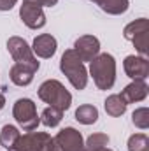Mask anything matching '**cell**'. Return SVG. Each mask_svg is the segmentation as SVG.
Wrapping results in <instances>:
<instances>
[{"label":"cell","instance_id":"obj_1","mask_svg":"<svg viewBox=\"0 0 149 151\" xmlns=\"http://www.w3.org/2000/svg\"><path fill=\"white\" fill-rule=\"evenodd\" d=\"M90 74L98 90H111L116 83V60L109 53H98L90 62Z\"/></svg>","mask_w":149,"mask_h":151},{"label":"cell","instance_id":"obj_2","mask_svg":"<svg viewBox=\"0 0 149 151\" xmlns=\"http://www.w3.org/2000/svg\"><path fill=\"white\" fill-rule=\"evenodd\" d=\"M60 70L67 76L70 84L75 90H84L88 84V70L84 67V62L77 56L74 49H67L62 55L60 60Z\"/></svg>","mask_w":149,"mask_h":151},{"label":"cell","instance_id":"obj_3","mask_svg":"<svg viewBox=\"0 0 149 151\" xmlns=\"http://www.w3.org/2000/svg\"><path fill=\"white\" fill-rule=\"evenodd\" d=\"M39 99L60 111H67L72 104V95L56 79H47L39 86Z\"/></svg>","mask_w":149,"mask_h":151},{"label":"cell","instance_id":"obj_4","mask_svg":"<svg viewBox=\"0 0 149 151\" xmlns=\"http://www.w3.org/2000/svg\"><path fill=\"white\" fill-rule=\"evenodd\" d=\"M12 116L18 121V125L23 130H27V132L35 130L39 127V123H40V118L37 114V107H35L34 100H30V99L16 100V104L12 107Z\"/></svg>","mask_w":149,"mask_h":151},{"label":"cell","instance_id":"obj_5","mask_svg":"<svg viewBox=\"0 0 149 151\" xmlns=\"http://www.w3.org/2000/svg\"><path fill=\"white\" fill-rule=\"evenodd\" d=\"M123 35L126 40L133 42L135 49L140 56L148 55V42H149V23L146 18H139L132 23H128L123 30Z\"/></svg>","mask_w":149,"mask_h":151},{"label":"cell","instance_id":"obj_6","mask_svg":"<svg viewBox=\"0 0 149 151\" xmlns=\"http://www.w3.org/2000/svg\"><path fill=\"white\" fill-rule=\"evenodd\" d=\"M7 49L12 56V60L19 65L30 67L32 70H39V62L32 51V47L28 46V42L21 37H11L7 40Z\"/></svg>","mask_w":149,"mask_h":151},{"label":"cell","instance_id":"obj_7","mask_svg":"<svg viewBox=\"0 0 149 151\" xmlns=\"http://www.w3.org/2000/svg\"><path fill=\"white\" fill-rule=\"evenodd\" d=\"M19 18L32 30H39V28H42L46 25L44 9L34 0H23V4L19 7Z\"/></svg>","mask_w":149,"mask_h":151},{"label":"cell","instance_id":"obj_8","mask_svg":"<svg viewBox=\"0 0 149 151\" xmlns=\"http://www.w3.org/2000/svg\"><path fill=\"white\" fill-rule=\"evenodd\" d=\"M54 144H56L58 151H86L81 132L72 127L60 130L54 137Z\"/></svg>","mask_w":149,"mask_h":151},{"label":"cell","instance_id":"obj_9","mask_svg":"<svg viewBox=\"0 0 149 151\" xmlns=\"http://www.w3.org/2000/svg\"><path fill=\"white\" fill-rule=\"evenodd\" d=\"M123 67H125L126 76L132 77L133 81H146V77L149 76V62L146 56L130 55L125 58Z\"/></svg>","mask_w":149,"mask_h":151},{"label":"cell","instance_id":"obj_10","mask_svg":"<svg viewBox=\"0 0 149 151\" xmlns=\"http://www.w3.org/2000/svg\"><path fill=\"white\" fill-rule=\"evenodd\" d=\"M74 49L82 62H91L100 53V40L95 35H82L74 42Z\"/></svg>","mask_w":149,"mask_h":151},{"label":"cell","instance_id":"obj_11","mask_svg":"<svg viewBox=\"0 0 149 151\" xmlns=\"http://www.w3.org/2000/svg\"><path fill=\"white\" fill-rule=\"evenodd\" d=\"M51 135L46 132H28L25 135H19L18 141L14 142L12 148H9L11 151H39L40 146L49 139Z\"/></svg>","mask_w":149,"mask_h":151},{"label":"cell","instance_id":"obj_12","mask_svg":"<svg viewBox=\"0 0 149 151\" xmlns=\"http://www.w3.org/2000/svg\"><path fill=\"white\" fill-rule=\"evenodd\" d=\"M56 47H58V42L56 39L49 34H40L34 39V46H32V51L34 55H37L40 58H51L54 53H56Z\"/></svg>","mask_w":149,"mask_h":151},{"label":"cell","instance_id":"obj_13","mask_svg":"<svg viewBox=\"0 0 149 151\" xmlns=\"http://www.w3.org/2000/svg\"><path fill=\"white\" fill-rule=\"evenodd\" d=\"M148 83L146 81H133V83H130L119 95L123 97V100L126 102V104H133V102H140V100H144L146 97H148Z\"/></svg>","mask_w":149,"mask_h":151},{"label":"cell","instance_id":"obj_14","mask_svg":"<svg viewBox=\"0 0 149 151\" xmlns=\"http://www.w3.org/2000/svg\"><path fill=\"white\" fill-rule=\"evenodd\" d=\"M34 74L35 70H32L30 67H25V65H19V63H14L11 72H9V77L14 84L18 86H28L32 81H34Z\"/></svg>","mask_w":149,"mask_h":151},{"label":"cell","instance_id":"obj_15","mask_svg":"<svg viewBox=\"0 0 149 151\" xmlns=\"http://www.w3.org/2000/svg\"><path fill=\"white\" fill-rule=\"evenodd\" d=\"M91 2H95L104 12L114 14V16L126 12L128 11V5H130L128 0H91Z\"/></svg>","mask_w":149,"mask_h":151},{"label":"cell","instance_id":"obj_16","mask_svg":"<svg viewBox=\"0 0 149 151\" xmlns=\"http://www.w3.org/2000/svg\"><path fill=\"white\" fill-rule=\"evenodd\" d=\"M105 113L112 116V118H117V116H123L125 111H126V102L123 100V97L119 95V93H114L111 97H107V100H105Z\"/></svg>","mask_w":149,"mask_h":151},{"label":"cell","instance_id":"obj_17","mask_svg":"<svg viewBox=\"0 0 149 151\" xmlns=\"http://www.w3.org/2000/svg\"><path fill=\"white\" fill-rule=\"evenodd\" d=\"M75 119L82 125H93L98 119V109L91 104H82L75 109Z\"/></svg>","mask_w":149,"mask_h":151},{"label":"cell","instance_id":"obj_18","mask_svg":"<svg viewBox=\"0 0 149 151\" xmlns=\"http://www.w3.org/2000/svg\"><path fill=\"white\" fill-rule=\"evenodd\" d=\"M62 118H63V111H60V109H56V107H46L42 114H40V121L46 125V127H49V128H54V127H58L60 125V121H62Z\"/></svg>","mask_w":149,"mask_h":151},{"label":"cell","instance_id":"obj_19","mask_svg":"<svg viewBox=\"0 0 149 151\" xmlns=\"http://www.w3.org/2000/svg\"><path fill=\"white\" fill-rule=\"evenodd\" d=\"M19 135H21V134H19V130H18L16 127H12V125L2 127V132H0V146H4L5 150L12 148Z\"/></svg>","mask_w":149,"mask_h":151},{"label":"cell","instance_id":"obj_20","mask_svg":"<svg viewBox=\"0 0 149 151\" xmlns=\"http://www.w3.org/2000/svg\"><path fill=\"white\" fill-rule=\"evenodd\" d=\"M109 135L107 134H102V132H98V134H93V135H90L88 137V141L84 142V150L86 151H95V150H100V148H105L107 144H109Z\"/></svg>","mask_w":149,"mask_h":151},{"label":"cell","instance_id":"obj_21","mask_svg":"<svg viewBox=\"0 0 149 151\" xmlns=\"http://www.w3.org/2000/svg\"><path fill=\"white\" fill-rule=\"evenodd\" d=\"M128 151H149V139L146 134H133L128 139Z\"/></svg>","mask_w":149,"mask_h":151},{"label":"cell","instance_id":"obj_22","mask_svg":"<svg viewBox=\"0 0 149 151\" xmlns=\"http://www.w3.org/2000/svg\"><path fill=\"white\" fill-rule=\"evenodd\" d=\"M132 121H133V125H135L137 128H140V130L149 128V109L148 107H139V109H135L133 114H132Z\"/></svg>","mask_w":149,"mask_h":151},{"label":"cell","instance_id":"obj_23","mask_svg":"<svg viewBox=\"0 0 149 151\" xmlns=\"http://www.w3.org/2000/svg\"><path fill=\"white\" fill-rule=\"evenodd\" d=\"M39 151H58V148H56V144H54V139H47L42 146H40V150Z\"/></svg>","mask_w":149,"mask_h":151},{"label":"cell","instance_id":"obj_24","mask_svg":"<svg viewBox=\"0 0 149 151\" xmlns=\"http://www.w3.org/2000/svg\"><path fill=\"white\" fill-rule=\"evenodd\" d=\"M18 0H0V11H11Z\"/></svg>","mask_w":149,"mask_h":151},{"label":"cell","instance_id":"obj_25","mask_svg":"<svg viewBox=\"0 0 149 151\" xmlns=\"http://www.w3.org/2000/svg\"><path fill=\"white\" fill-rule=\"evenodd\" d=\"M34 2H37L40 7H53L58 4V0H34Z\"/></svg>","mask_w":149,"mask_h":151},{"label":"cell","instance_id":"obj_26","mask_svg":"<svg viewBox=\"0 0 149 151\" xmlns=\"http://www.w3.org/2000/svg\"><path fill=\"white\" fill-rule=\"evenodd\" d=\"M4 106H5V97H4V95L0 93V111L4 109Z\"/></svg>","mask_w":149,"mask_h":151},{"label":"cell","instance_id":"obj_27","mask_svg":"<svg viewBox=\"0 0 149 151\" xmlns=\"http://www.w3.org/2000/svg\"><path fill=\"white\" fill-rule=\"evenodd\" d=\"M95 151H112V150H109V148L105 146V148H100V150H95Z\"/></svg>","mask_w":149,"mask_h":151}]
</instances>
